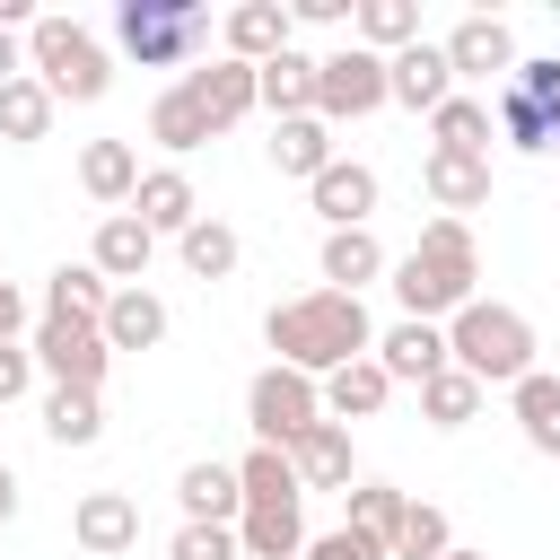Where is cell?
<instances>
[{"instance_id": "obj_24", "label": "cell", "mask_w": 560, "mask_h": 560, "mask_svg": "<svg viewBox=\"0 0 560 560\" xmlns=\"http://www.w3.org/2000/svg\"><path fill=\"white\" fill-rule=\"evenodd\" d=\"M96 332H105V350H158L166 341V298L158 289H114Z\"/></svg>"}, {"instance_id": "obj_26", "label": "cell", "mask_w": 560, "mask_h": 560, "mask_svg": "<svg viewBox=\"0 0 560 560\" xmlns=\"http://www.w3.org/2000/svg\"><path fill=\"white\" fill-rule=\"evenodd\" d=\"M289 464H298L306 490H350V429H341V420H315V429L289 446Z\"/></svg>"}, {"instance_id": "obj_14", "label": "cell", "mask_w": 560, "mask_h": 560, "mask_svg": "<svg viewBox=\"0 0 560 560\" xmlns=\"http://www.w3.org/2000/svg\"><path fill=\"white\" fill-rule=\"evenodd\" d=\"M420 192L438 201V219H464L490 201V158H464V149H429L420 158Z\"/></svg>"}, {"instance_id": "obj_11", "label": "cell", "mask_w": 560, "mask_h": 560, "mask_svg": "<svg viewBox=\"0 0 560 560\" xmlns=\"http://www.w3.org/2000/svg\"><path fill=\"white\" fill-rule=\"evenodd\" d=\"M70 534H79L88 560H122V551L140 542V499H131V490H88V499L70 508Z\"/></svg>"}, {"instance_id": "obj_9", "label": "cell", "mask_w": 560, "mask_h": 560, "mask_svg": "<svg viewBox=\"0 0 560 560\" xmlns=\"http://www.w3.org/2000/svg\"><path fill=\"white\" fill-rule=\"evenodd\" d=\"M446 61H455V79H499V88H508V70H516L525 52H516L508 18L472 9V18H455V35H446Z\"/></svg>"}, {"instance_id": "obj_33", "label": "cell", "mask_w": 560, "mask_h": 560, "mask_svg": "<svg viewBox=\"0 0 560 560\" xmlns=\"http://www.w3.org/2000/svg\"><path fill=\"white\" fill-rule=\"evenodd\" d=\"M44 438H52V446H96V438H105V402L79 394V385H52V394H44Z\"/></svg>"}, {"instance_id": "obj_48", "label": "cell", "mask_w": 560, "mask_h": 560, "mask_svg": "<svg viewBox=\"0 0 560 560\" xmlns=\"http://www.w3.org/2000/svg\"><path fill=\"white\" fill-rule=\"evenodd\" d=\"M446 560H490V551H464V542H455V551H446Z\"/></svg>"}, {"instance_id": "obj_37", "label": "cell", "mask_w": 560, "mask_h": 560, "mask_svg": "<svg viewBox=\"0 0 560 560\" xmlns=\"http://www.w3.org/2000/svg\"><path fill=\"white\" fill-rule=\"evenodd\" d=\"M481 394H490L481 376H464V368H438V376L420 385V420H429V429H464V420L481 411Z\"/></svg>"}, {"instance_id": "obj_19", "label": "cell", "mask_w": 560, "mask_h": 560, "mask_svg": "<svg viewBox=\"0 0 560 560\" xmlns=\"http://www.w3.org/2000/svg\"><path fill=\"white\" fill-rule=\"evenodd\" d=\"M315 271H324V289L359 298V289H368V280H385L394 262H385L376 228H324V254H315Z\"/></svg>"}, {"instance_id": "obj_29", "label": "cell", "mask_w": 560, "mask_h": 560, "mask_svg": "<svg viewBox=\"0 0 560 560\" xmlns=\"http://www.w3.org/2000/svg\"><path fill=\"white\" fill-rule=\"evenodd\" d=\"M429 131H438V149H464V158H490V131H499V114H490V96H446L438 114H429Z\"/></svg>"}, {"instance_id": "obj_16", "label": "cell", "mask_w": 560, "mask_h": 560, "mask_svg": "<svg viewBox=\"0 0 560 560\" xmlns=\"http://www.w3.org/2000/svg\"><path fill=\"white\" fill-rule=\"evenodd\" d=\"M184 88H192V105L210 114V131H228V122H245L254 105H262V88H254V70L245 61H201V70H184Z\"/></svg>"}, {"instance_id": "obj_35", "label": "cell", "mask_w": 560, "mask_h": 560, "mask_svg": "<svg viewBox=\"0 0 560 560\" xmlns=\"http://www.w3.org/2000/svg\"><path fill=\"white\" fill-rule=\"evenodd\" d=\"M350 44H368V52H402V44H420V9L411 0H359V26H350Z\"/></svg>"}, {"instance_id": "obj_31", "label": "cell", "mask_w": 560, "mask_h": 560, "mask_svg": "<svg viewBox=\"0 0 560 560\" xmlns=\"http://www.w3.org/2000/svg\"><path fill=\"white\" fill-rule=\"evenodd\" d=\"M52 114H61V96H52L35 70L0 88V140H18V149H26V140H44V131H52Z\"/></svg>"}, {"instance_id": "obj_38", "label": "cell", "mask_w": 560, "mask_h": 560, "mask_svg": "<svg viewBox=\"0 0 560 560\" xmlns=\"http://www.w3.org/2000/svg\"><path fill=\"white\" fill-rule=\"evenodd\" d=\"M490 114H499V140H508V149H525V158H542V149H560V114H542V105H525L516 88H499V96H490Z\"/></svg>"}, {"instance_id": "obj_43", "label": "cell", "mask_w": 560, "mask_h": 560, "mask_svg": "<svg viewBox=\"0 0 560 560\" xmlns=\"http://www.w3.org/2000/svg\"><path fill=\"white\" fill-rule=\"evenodd\" d=\"M26 385H35V350L26 341H0V402H18Z\"/></svg>"}, {"instance_id": "obj_3", "label": "cell", "mask_w": 560, "mask_h": 560, "mask_svg": "<svg viewBox=\"0 0 560 560\" xmlns=\"http://www.w3.org/2000/svg\"><path fill=\"white\" fill-rule=\"evenodd\" d=\"M446 350H455V368L481 376V385H525V376H534V324H525L516 306H499V298H472V306L446 324Z\"/></svg>"}, {"instance_id": "obj_12", "label": "cell", "mask_w": 560, "mask_h": 560, "mask_svg": "<svg viewBox=\"0 0 560 560\" xmlns=\"http://www.w3.org/2000/svg\"><path fill=\"white\" fill-rule=\"evenodd\" d=\"M289 9L280 0H236L228 18H219V44H228V61H245V70H262L271 52H289Z\"/></svg>"}, {"instance_id": "obj_27", "label": "cell", "mask_w": 560, "mask_h": 560, "mask_svg": "<svg viewBox=\"0 0 560 560\" xmlns=\"http://www.w3.org/2000/svg\"><path fill=\"white\" fill-rule=\"evenodd\" d=\"M105 306H114V280H105L96 262H61V271L44 280V315H79V324H105Z\"/></svg>"}, {"instance_id": "obj_47", "label": "cell", "mask_w": 560, "mask_h": 560, "mask_svg": "<svg viewBox=\"0 0 560 560\" xmlns=\"http://www.w3.org/2000/svg\"><path fill=\"white\" fill-rule=\"evenodd\" d=\"M9 516H18V472L0 464V525H9Z\"/></svg>"}, {"instance_id": "obj_21", "label": "cell", "mask_w": 560, "mask_h": 560, "mask_svg": "<svg viewBox=\"0 0 560 560\" xmlns=\"http://www.w3.org/2000/svg\"><path fill=\"white\" fill-rule=\"evenodd\" d=\"M175 499H184V525H236V516H245V481H236V464H184Z\"/></svg>"}, {"instance_id": "obj_23", "label": "cell", "mask_w": 560, "mask_h": 560, "mask_svg": "<svg viewBox=\"0 0 560 560\" xmlns=\"http://www.w3.org/2000/svg\"><path fill=\"white\" fill-rule=\"evenodd\" d=\"M324 166H332V122H324V114L271 122V175H298V184H315Z\"/></svg>"}, {"instance_id": "obj_39", "label": "cell", "mask_w": 560, "mask_h": 560, "mask_svg": "<svg viewBox=\"0 0 560 560\" xmlns=\"http://www.w3.org/2000/svg\"><path fill=\"white\" fill-rule=\"evenodd\" d=\"M385 551H394V560H446V551H455L446 508H438V499H402V525H394Z\"/></svg>"}, {"instance_id": "obj_22", "label": "cell", "mask_w": 560, "mask_h": 560, "mask_svg": "<svg viewBox=\"0 0 560 560\" xmlns=\"http://www.w3.org/2000/svg\"><path fill=\"white\" fill-rule=\"evenodd\" d=\"M79 192L105 201V210H131V192H140V158H131V140H88V149H79Z\"/></svg>"}, {"instance_id": "obj_15", "label": "cell", "mask_w": 560, "mask_h": 560, "mask_svg": "<svg viewBox=\"0 0 560 560\" xmlns=\"http://www.w3.org/2000/svg\"><path fill=\"white\" fill-rule=\"evenodd\" d=\"M306 192H315V219H324V228H368L385 184H376V166H359V158H332V166H324Z\"/></svg>"}, {"instance_id": "obj_4", "label": "cell", "mask_w": 560, "mask_h": 560, "mask_svg": "<svg viewBox=\"0 0 560 560\" xmlns=\"http://www.w3.org/2000/svg\"><path fill=\"white\" fill-rule=\"evenodd\" d=\"M26 70H35V79H44L61 105H96V96L114 88V61H105V44H96L79 18H61V9L26 26Z\"/></svg>"}, {"instance_id": "obj_41", "label": "cell", "mask_w": 560, "mask_h": 560, "mask_svg": "<svg viewBox=\"0 0 560 560\" xmlns=\"http://www.w3.org/2000/svg\"><path fill=\"white\" fill-rule=\"evenodd\" d=\"M166 560H245V542H236V525H175Z\"/></svg>"}, {"instance_id": "obj_32", "label": "cell", "mask_w": 560, "mask_h": 560, "mask_svg": "<svg viewBox=\"0 0 560 560\" xmlns=\"http://www.w3.org/2000/svg\"><path fill=\"white\" fill-rule=\"evenodd\" d=\"M149 140H158V149H175V158H184V149H201V140H219V131H210V114H201V105H192V88H184V79H175V88H166V96H158V105H149Z\"/></svg>"}, {"instance_id": "obj_45", "label": "cell", "mask_w": 560, "mask_h": 560, "mask_svg": "<svg viewBox=\"0 0 560 560\" xmlns=\"http://www.w3.org/2000/svg\"><path fill=\"white\" fill-rule=\"evenodd\" d=\"M9 79H26V35L0 26V88H9Z\"/></svg>"}, {"instance_id": "obj_17", "label": "cell", "mask_w": 560, "mask_h": 560, "mask_svg": "<svg viewBox=\"0 0 560 560\" xmlns=\"http://www.w3.org/2000/svg\"><path fill=\"white\" fill-rule=\"evenodd\" d=\"M131 219H140L149 236H184V228L201 219L192 175H184V166H149V175H140V192H131Z\"/></svg>"}, {"instance_id": "obj_44", "label": "cell", "mask_w": 560, "mask_h": 560, "mask_svg": "<svg viewBox=\"0 0 560 560\" xmlns=\"http://www.w3.org/2000/svg\"><path fill=\"white\" fill-rule=\"evenodd\" d=\"M289 18H298V26H359L350 0H289Z\"/></svg>"}, {"instance_id": "obj_42", "label": "cell", "mask_w": 560, "mask_h": 560, "mask_svg": "<svg viewBox=\"0 0 560 560\" xmlns=\"http://www.w3.org/2000/svg\"><path fill=\"white\" fill-rule=\"evenodd\" d=\"M298 560H394L376 534H359V525H332V534H306V551Z\"/></svg>"}, {"instance_id": "obj_46", "label": "cell", "mask_w": 560, "mask_h": 560, "mask_svg": "<svg viewBox=\"0 0 560 560\" xmlns=\"http://www.w3.org/2000/svg\"><path fill=\"white\" fill-rule=\"evenodd\" d=\"M18 324H26V298L0 280V341H18Z\"/></svg>"}, {"instance_id": "obj_34", "label": "cell", "mask_w": 560, "mask_h": 560, "mask_svg": "<svg viewBox=\"0 0 560 560\" xmlns=\"http://www.w3.org/2000/svg\"><path fill=\"white\" fill-rule=\"evenodd\" d=\"M236 481H245V508H298V499H306V481H298V464H289L280 446H254V455L236 464Z\"/></svg>"}, {"instance_id": "obj_28", "label": "cell", "mask_w": 560, "mask_h": 560, "mask_svg": "<svg viewBox=\"0 0 560 560\" xmlns=\"http://www.w3.org/2000/svg\"><path fill=\"white\" fill-rule=\"evenodd\" d=\"M508 411H516V429H525V446L534 455H560V376H525V385H508Z\"/></svg>"}, {"instance_id": "obj_6", "label": "cell", "mask_w": 560, "mask_h": 560, "mask_svg": "<svg viewBox=\"0 0 560 560\" xmlns=\"http://www.w3.org/2000/svg\"><path fill=\"white\" fill-rule=\"evenodd\" d=\"M245 420H254V446H280V455H289V446H298V438L324 420V385L271 359V368L245 385Z\"/></svg>"}, {"instance_id": "obj_10", "label": "cell", "mask_w": 560, "mask_h": 560, "mask_svg": "<svg viewBox=\"0 0 560 560\" xmlns=\"http://www.w3.org/2000/svg\"><path fill=\"white\" fill-rule=\"evenodd\" d=\"M376 368H385L394 385H429L438 368H455V350H446V324H420V315L385 324V332H376Z\"/></svg>"}, {"instance_id": "obj_36", "label": "cell", "mask_w": 560, "mask_h": 560, "mask_svg": "<svg viewBox=\"0 0 560 560\" xmlns=\"http://www.w3.org/2000/svg\"><path fill=\"white\" fill-rule=\"evenodd\" d=\"M175 254H184V271H192V280H228L245 245H236V228H228V219H192V228L175 236Z\"/></svg>"}, {"instance_id": "obj_7", "label": "cell", "mask_w": 560, "mask_h": 560, "mask_svg": "<svg viewBox=\"0 0 560 560\" xmlns=\"http://www.w3.org/2000/svg\"><path fill=\"white\" fill-rule=\"evenodd\" d=\"M376 105H394L385 52H368V44L324 52V70H315V114H324V122H359V114H376Z\"/></svg>"}, {"instance_id": "obj_1", "label": "cell", "mask_w": 560, "mask_h": 560, "mask_svg": "<svg viewBox=\"0 0 560 560\" xmlns=\"http://www.w3.org/2000/svg\"><path fill=\"white\" fill-rule=\"evenodd\" d=\"M262 341L280 350V368H298V376H332V368H350V359H376V324H368V306L359 298H341V289H306V298H280L271 315H262Z\"/></svg>"}, {"instance_id": "obj_5", "label": "cell", "mask_w": 560, "mask_h": 560, "mask_svg": "<svg viewBox=\"0 0 560 560\" xmlns=\"http://www.w3.org/2000/svg\"><path fill=\"white\" fill-rule=\"evenodd\" d=\"M114 44H122L140 70H184V61L210 44V9H201V0H122V9H114Z\"/></svg>"}, {"instance_id": "obj_40", "label": "cell", "mask_w": 560, "mask_h": 560, "mask_svg": "<svg viewBox=\"0 0 560 560\" xmlns=\"http://www.w3.org/2000/svg\"><path fill=\"white\" fill-rule=\"evenodd\" d=\"M341 499H350V525H359V534L394 542V525H402V490H394V481H350Z\"/></svg>"}, {"instance_id": "obj_2", "label": "cell", "mask_w": 560, "mask_h": 560, "mask_svg": "<svg viewBox=\"0 0 560 560\" xmlns=\"http://www.w3.org/2000/svg\"><path fill=\"white\" fill-rule=\"evenodd\" d=\"M481 245H472V228L464 219H429L420 228V245L394 262V306L402 315H420V324H455L481 289Z\"/></svg>"}, {"instance_id": "obj_8", "label": "cell", "mask_w": 560, "mask_h": 560, "mask_svg": "<svg viewBox=\"0 0 560 560\" xmlns=\"http://www.w3.org/2000/svg\"><path fill=\"white\" fill-rule=\"evenodd\" d=\"M26 350H35V368H44L52 385L105 394V368H114V350H105V332H96V324H79V315H44Z\"/></svg>"}, {"instance_id": "obj_30", "label": "cell", "mask_w": 560, "mask_h": 560, "mask_svg": "<svg viewBox=\"0 0 560 560\" xmlns=\"http://www.w3.org/2000/svg\"><path fill=\"white\" fill-rule=\"evenodd\" d=\"M236 542H245V560H298L306 551V516L298 508H245Z\"/></svg>"}, {"instance_id": "obj_13", "label": "cell", "mask_w": 560, "mask_h": 560, "mask_svg": "<svg viewBox=\"0 0 560 560\" xmlns=\"http://www.w3.org/2000/svg\"><path fill=\"white\" fill-rule=\"evenodd\" d=\"M385 88H394V105L438 114V105L455 96V61H446V44H402V52L385 61Z\"/></svg>"}, {"instance_id": "obj_18", "label": "cell", "mask_w": 560, "mask_h": 560, "mask_svg": "<svg viewBox=\"0 0 560 560\" xmlns=\"http://www.w3.org/2000/svg\"><path fill=\"white\" fill-rule=\"evenodd\" d=\"M149 254H158V236H149L131 210H105V219H96V245H88V262H96L114 289H140V280H149Z\"/></svg>"}, {"instance_id": "obj_25", "label": "cell", "mask_w": 560, "mask_h": 560, "mask_svg": "<svg viewBox=\"0 0 560 560\" xmlns=\"http://www.w3.org/2000/svg\"><path fill=\"white\" fill-rule=\"evenodd\" d=\"M385 394H394V376H385L376 359H350V368L324 376V420H341V429H350V420H376Z\"/></svg>"}, {"instance_id": "obj_20", "label": "cell", "mask_w": 560, "mask_h": 560, "mask_svg": "<svg viewBox=\"0 0 560 560\" xmlns=\"http://www.w3.org/2000/svg\"><path fill=\"white\" fill-rule=\"evenodd\" d=\"M315 70H324V61H315V52H298V44H289V52H271V61L254 70V88H262V114H271V122H298V114H315Z\"/></svg>"}]
</instances>
